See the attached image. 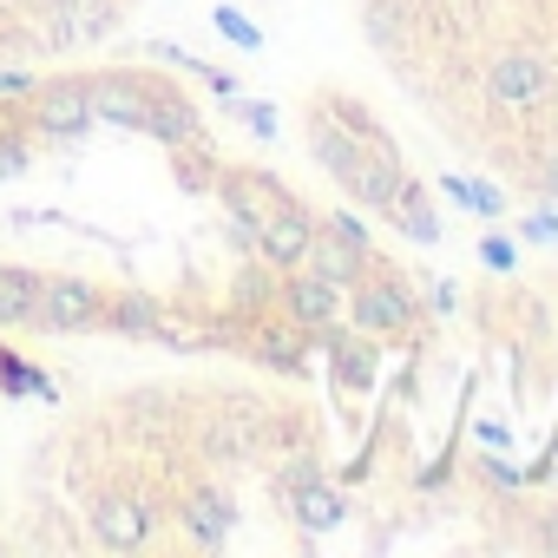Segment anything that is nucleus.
Masks as SVG:
<instances>
[{"label": "nucleus", "instance_id": "nucleus-1", "mask_svg": "<svg viewBox=\"0 0 558 558\" xmlns=\"http://www.w3.org/2000/svg\"><path fill=\"white\" fill-rule=\"evenodd\" d=\"M0 336L329 381L355 427L434 355L440 310L362 210L243 151L184 73L80 53L0 73Z\"/></svg>", "mask_w": 558, "mask_h": 558}, {"label": "nucleus", "instance_id": "nucleus-2", "mask_svg": "<svg viewBox=\"0 0 558 558\" xmlns=\"http://www.w3.org/2000/svg\"><path fill=\"white\" fill-rule=\"evenodd\" d=\"M368 480L323 388L165 368L66 401L0 480V551L210 558L316 551Z\"/></svg>", "mask_w": 558, "mask_h": 558}, {"label": "nucleus", "instance_id": "nucleus-3", "mask_svg": "<svg viewBox=\"0 0 558 558\" xmlns=\"http://www.w3.org/2000/svg\"><path fill=\"white\" fill-rule=\"evenodd\" d=\"M414 119L519 204L558 210V0H349Z\"/></svg>", "mask_w": 558, "mask_h": 558}, {"label": "nucleus", "instance_id": "nucleus-4", "mask_svg": "<svg viewBox=\"0 0 558 558\" xmlns=\"http://www.w3.org/2000/svg\"><path fill=\"white\" fill-rule=\"evenodd\" d=\"M303 145L323 165V178L381 230L408 236V243H434L440 236V210L427 178L414 171V158L401 151V138L388 132V119L342 80H323L303 93Z\"/></svg>", "mask_w": 558, "mask_h": 558}, {"label": "nucleus", "instance_id": "nucleus-5", "mask_svg": "<svg viewBox=\"0 0 558 558\" xmlns=\"http://www.w3.org/2000/svg\"><path fill=\"white\" fill-rule=\"evenodd\" d=\"M158 0H0V73H27L112 47Z\"/></svg>", "mask_w": 558, "mask_h": 558}]
</instances>
